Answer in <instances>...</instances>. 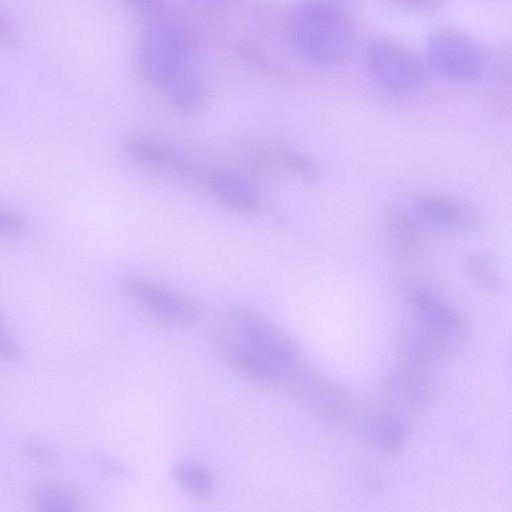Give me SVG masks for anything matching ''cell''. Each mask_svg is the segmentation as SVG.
Segmentation results:
<instances>
[{"instance_id": "obj_18", "label": "cell", "mask_w": 512, "mask_h": 512, "mask_svg": "<svg viewBox=\"0 0 512 512\" xmlns=\"http://www.w3.org/2000/svg\"><path fill=\"white\" fill-rule=\"evenodd\" d=\"M273 161L294 174L308 180L321 178L319 167L301 152L288 148L277 147L271 153Z\"/></svg>"}, {"instance_id": "obj_4", "label": "cell", "mask_w": 512, "mask_h": 512, "mask_svg": "<svg viewBox=\"0 0 512 512\" xmlns=\"http://www.w3.org/2000/svg\"><path fill=\"white\" fill-rule=\"evenodd\" d=\"M366 63L374 81L397 96L415 92L423 80V67L418 56L392 39L371 41L366 48Z\"/></svg>"}, {"instance_id": "obj_1", "label": "cell", "mask_w": 512, "mask_h": 512, "mask_svg": "<svg viewBox=\"0 0 512 512\" xmlns=\"http://www.w3.org/2000/svg\"><path fill=\"white\" fill-rule=\"evenodd\" d=\"M224 352L242 374L261 383L287 379L300 365L296 343L280 328L248 310H236L223 339Z\"/></svg>"}, {"instance_id": "obj_7", "label": "cell", "mask_w": 512, "mask_h": 512, "mask_svg": "<svg viewBox=\"0 0 512 512\" xmlns=\"http://www.w3.org/2000/svg\"><path fill=\"white\" fill-rule=\"evenodd\" d=\"M121 287L154 316L173 323H188L197 317L195 305L187 298L139 277H126Z\"/></svg>"}, {"instance_id": "obj_21", "label": "cell", "mask_w": 512, "mask_h": 512, "mask_svg": "<svg viewBox=\"0 0 512 512\" xmlns=\"http://www.w3.org/2000/svg\"><path fill=\"white\" fill-rule=\"evenodd\" d=\"M27 222L15 210L0 206V237L16 238L25 234Z\"/></svg>"}, {"instance_id": "obj_2", "label": "cell", "mask_w": 512, "mask_h": 512, "mask_svg": "<svg viewBox=\"0 0 512 512\" xmlns=\"http://www.w3.org/2000/svg\"><path fill=\"white\" fill-rule=\"evenodd\" d=\"M295 48L307 60L335 64L349 53L353 31L347 17L330 3L313 1L303 4L291 24Z\"/></svg>"}, {"instance_id": "obj_6", "label": "cell", "mask_w": 512, "mask_h": 512, "mask_svg": "<svg viewBox=\"0 0 512 512\" xmlns=\"http://www.w3.org/2000/svg\"><path fill=\"white\" fill-rule=\"evenodd\" d=\"M292 392L313 415L341 421L354 412L350 396L335 382L300 365L287 378Z\"/></svg>"}, {"instance_id": "obj_15", "label": "cell", "mask_w": 512, "mask_h": 512, "mask_svg": "<svg viewBox=\"0 0 512 512\" xmlns=\"http://www.w3.org/2000/svg\"><path fill=\"white\" fill-rule=\"evenodd\" d=\"M170 103L185 115H196L204 107L205 87L190 69H184L161 88Z\"/></svg>"}, {"instance_id": "obj_24", "label": "cell", "mask_w": 512, "mask_h": 512, "mask_svg": "<svg viewBox=\"0 0 512 512\" xmlns=\"http://www.w3.org/2000/svg\"><path fill=\"white\" fill-rule=\"evenodd\" d=\"M14 38V30L8 19L0 13V41L8 42Z\"/></svg>"}, {"instance_id": "obj_20", "label": "cell", "mask_w": 512, "mask_h": 512, "mask_svg": "<svg viewBox=\"0 0 512 512\" xmlns=\"http://www.w3.org/2000/svg\"><path fill=\"white\" fill-rule=\"evenodd\" d=\"M144 28L170 20L162 0H124Z\"/></svg>"}, {"instance_id": "obj_9", "label": "cell", "mask_w": 512, "mask_h": 512, "mask_svg": "<svg viewBox=\"0 0 512 512\" xmlns=\"http://www.w3.org/2000/svg\"><path fill=\"white\" fill-rule=\"evenodd\" d=\"M413 208L421 220L446 230L470 231L479 223L477 213L468 204L447 195H422L415 199Z\"/></svg>"}, {"instance_id": "obj_19", "label": "cell", "mask_w": 512, "mask_h": 512, "mask_svg": "<svg viewBox=\"0 0 512 512\" xmlns=\"http://www.w3.org/2000/svg\"><path fill=\"white\" fill-rule=\"evenodd\" d=\"M34 505L39 511L64 512L76 510L74 497L65 489L47 487L39 490L34 497Z\"/></svg>"}, {"instance_id": "obj_5", "label": "cell", "mask_w": 512, "mask_h": 512, "mask_svg": "<svg viewBox=\"0 0 512 512\" xmlns=\"http://www.w3.org/2000/svg\"><path fill=\"white\" fill-rule=\"evenodd\" d=\"M426 55L436 71L459 81L478 78L485 63L480 45L469 35L452 28H439L429 35Z\"/></svg>"}, {"instance_id": "obj_14", "label": "cell", "mask_w": 512, "mask_h": 512, "mask_svg": "<svg viewBox=\"0 0 512 512\" xmlns=\"http://www.w3.org/2000/svg\"><path fill=\"white\" fill-rule=\"evenodd\" d=\"M425 370L404 362L387 380L385 390L390 399L405 407L420 405L429 393Z\"/></svg>"}, {"instance_id": "obj_22", "label": "cell", "mask_w": 512, "mask_h": 512, "mask_svg": "<svg viewBox=\"0 0 512 512\" xmlns=\"http://www.w3.org/2000/svg\"><path fill=\"white\" fill-rule=\"evenodd\" d=\"M397 5L409 12L430 14L442 7L444 0H395Z\"/></svg>"}, {"instance_id": "obj_3", "label": "cell", "mask_w": 512, "mask_h": 512, "mask_svg": "<svg viewBox=\"0 0 512 512\" xmlns=\"http://www.w3.org/2000/svg\"><path fill=\"white\" fill-rule=\"evenodd\" d=\"M135 52V65L141 77L162 88L188 68L189 44L172 19L144 28Z\"/></svg>"}, {"instance_id": "obj_8", "label": "cell", "mask_w": 512, "mask_h": 512, "mask_svg": "<svg viewBox=\"0 0 512 512\" xmlns=\"http://www.w3.org/2000/svg\"><path fill=\"white\" fill-rule=\"evenodd\" d=\"M404 293L412 317L455 341L464 335L465 323L460 314L432 288L412 284L405 288Z\"/></svg>"}, {"instance_id": "obj_23", "label": "cell", "mask_w": 512, "mask_h": 512, "mask_svg": "<svg viewBox=\"0 0 512 512\" xmlns=\"http://www.w3.org/2000/svg\"><path fill=\"white\" fill-rule=\"evenodd\" d=\"M0 355L18 359L21 357V349L8 336L0 330Z\"/></svg>"}, {"instance_id": "obj_16", "label": "cell", "mask_w": 512, "mask_h": 512, "mask_svg": "<svg viewBox=\"0 0 512 512\" xmlns=\"http://www.w3.org/2000/svg\"><path fill=\"white\" fill-rule=\"evenodd\" d=\"M465 270L470 281L484 291L498 293L504 289L505 281L500 266L488 252L470 253L465 261Z\"/></svg>"}, {"instance_id": "obj_11", "label": "cell", "mask_w": 512, "mask_h": 512, "mask_svg": "<svg viewBox=\"0 0 512 512\" xmlns=\"http://www.w3.org/2000/svg\"><path fill=\"white\" fill-rule=\"evenodd\" d=\"M205 184L210 193L231 210L252 216L261 209V199L255 187L241 176L214 171L205 176Z\"/></svg>"}, {"instance_id": "obj_13", "label": "cell", "mask_w": 512, "mask_h": 512, "mask_svg": "<svg viewBox=\"0 0 512 512\" xmlns=\"http://www.w3.org/2000/svg\"><path fill=\"white\" fill-rule=\"evenodd\" d=\"M384 235L389 248L403 258L413 256L423 244V233L416 215L402 209L388 215Z\"/></svg>"}, {"instance_id": "obj_10", "label": "cell", "mask_w": 512, "mask_h": 512, "mask_svg": "<svg viewBox=\"0 0 512 512\" xmlns=\"http://www.w3.org/2000/svg\"><path fill=\"white\" fill-rule=\"evenodd\" d=\"M125 151L135 162L176 176L194 173L193 162L178 150L145 135H130L125 140Z\"/></svg>"}, {"instance_id": "obj_12", "label": "cell", "mask_w": 512, "mask_h": 512, "mask_svg": "<svg viewBox=\"0 0 512 512\" xmlns=\"http://www.w3.org/2000/svg\"><path fill=\"white\" fill-rule=\"evenodd\" d=\"M365 439L375 448L387 454H396L404 446L408 429L399 414L377 411L367 414L361 422Z\"/></svg>"}, {"instance_id": "obj_17", "label": "cell", "mask_w": 512, "mask_h": 512, "mask_svg": "<svg viewBox=\"0 0 512 512\" xmlns=\"http://www.w3.org/2000/svg\"><path fill=\"white\" fill-rule=\"evenodd\" d=\"M172 476L180 487L195 496L207 497L214 488L210 471L195 461L178 462L172 469Z\"/></svg>"}]
</instances>
